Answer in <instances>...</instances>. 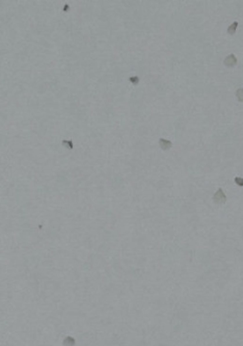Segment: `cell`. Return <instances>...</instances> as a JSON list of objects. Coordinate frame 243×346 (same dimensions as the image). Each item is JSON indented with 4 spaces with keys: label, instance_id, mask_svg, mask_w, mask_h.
Masks as SVG:
<instances>
[{
    "label": "cell",
    "instance_id": "obj_2",
    "mask_svg": "<svg viewBox=\"0 0 243 346\" xmlns=\"http://www.w3.org/2000/svg\"><path fill=\"white\" fill-rule=\"evenodd\" d=\"M223 64L224 66L228 68H233L237 64V58L234 54H230L229 56H226L223 60Z\"/></svg>",
    "mask_w": 243,
    "mask_h": 346
},
{
    "label": "cell",
    "instance_id": "obj_3",
    "mask_svg": "<svg viewBox=\"0 0 243 346\" xmlns=\"http://www.w3.org/2000/svg\"><path fill=\"white\" fill-rule=\"evenodd\" d=\"M159 145H160V148H161L162 150H168V149H171V146H173V143H171V140H166V139H164V138L159 139Z\"/></svg>",
    "mask_w": 243,
    "mask_h": 346
},
{
    "label": "cell",
    "instance_id": "obj_5",
    "mask_svg": "<svg viewBox=\"0 0 243 346\" xmlns=\"http://www.w3.org/2000/svg\"><path fill=\"white\" fill-rule=\"evenodd\" d=\"M236 97H237V99H238L239 102H243V89L242 87L237 89V92H236Z\"/></svg>",
    "mask_w": 243,
    "mask_h": 346
},
{
    "label": "cell",
    "instance_id": "obj_4",
    "mask_svg": "<svg viewBox=\"0 0 243 346\" xmlns=\"http://www.w3.org/2000/svg\"><path fill=\"white\" fill-rule=\"evenodd\" d=\"M237 27H238V22H237V21H235V22L232 23V24L228 27V33H229V35H235L236 30H237Z\"/></svg>",
    "mask_w": 243,
    "mask_h": 346
},
{
    "label": "cell",
    "instance_id": "obj_6",
    "mask_svg": "<svg viewBox=\"0 0 243 346\" xmlns=\"http://www.w3.org/2000/svg\"><path fill=\"white\" fill-rule=\"evenodd\" d=\"M234 182H235L236 184L238 186H240V187H243V178H240V177H236L235 179H234Z\"/></svg>",
    "mask_w": 243,
    "mask_h": 346
},
{
    "label": "cell",
    "instance_id": "obj_7",
    "mask_svg": "<svg viewBox=\"0 0 243 346\" xmlns=\"http://www.w3.org/2000/svg\"><path fill=\"white\" fill-rule=\"evenodd\" d=\"M130 80H131V81L133 82V83H135V84L138 83V78H137V77H131V78H130Z\"/></svg>",
    "mask_w": 243,
    "mask_h": 346
},
{
    "label": "cell",
    "instance_id": "obj_1",
    "mask_svg": "<svg viewBox=\"0 0 243 346\" xmlns=\"http://www.w3.org/2000/svg\"><path fill=\"white\" fill-rule=\"evenodd\" d=\"M213 201L215 204H219V205L224 204L226 202V195L224 194V192H223V190L221 188H219L218 190L214 193Z\"/></svg>",
    "mask_w": 243,
    "mask_h": 346
}]
</instances>
